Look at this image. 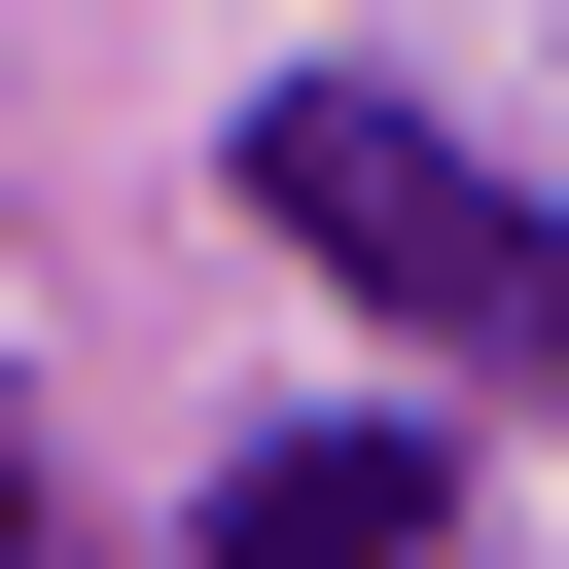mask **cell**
<instances>
[{"label":"cell","instance_id":"obj_1","mask_svg":"<svg viewBox=\"0 0 569 569\" xmlns=\"http://www.w3.org/2000/svg\"><path fill=\"white\" fill-rule=\"evenodd\" d=\"M249 213L356 284V320H427V356H498V391H569V213L498 178V142H427V107H356V71H284L249 107Z\"/></svg>","mask_w":569,"mask_h":569},{"label":"cell","instance_id":"obj_2","mask_svg":"<svg viewBox=\"0 0 569 569\" xmlns=\"http://www.w3.org/2000/svg\"><path fill=\"white\" fill-rule=\"evenodd\" d=\"M427 533H462L427 427H249V462H213V569H427Z\"/></svg>","mask_w":569,"mask_h":569},{"label":"cell","instance_id":"obj_3","mask_svg":"<svg viewBox=\"0 0 569 569\" xmlns=\"http://www.w3.org/2000/svg\"><path fill=\"white\" fill-rule=\"evenodd\" d=\"M0 569H71V533H36V462H0Z\"/></svg>","mask_w":569,"mask_h":569}]
</instances>
